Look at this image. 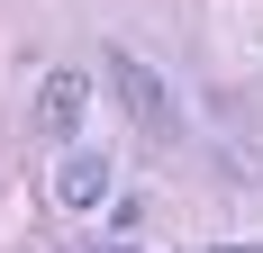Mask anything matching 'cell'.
I'll return each mask as SVG.
<instances>
[{
  "instance_id": "6da1fadb",
  "label": "cell",
  "mask_w": 263,
  "mask_h": 253,
  "mask_svg": "<svg viewBox=\"0 0 263 253\" xmlns=\"http://www.w3.org/2000/svg\"><path fill=\"white\" fill-rule=\"evenodd\" d=\"M100 64H109V91L127 100V126L145 136V145H173V136H182V109H173L163 73H155V64H136V54H100Z\"/></svg>"
},
{
  "instance_id": "7a4b0ae2",
  "label": "cell",
  "mask_w": 263,
  "mask_h": 253,
  "mask_svg": "<svg viewBox=\"0 0 263 253\" xmlns=\"http://www.w3.org/2000/svg\"><path fill=\"white\" fill-rule=\"evenodd\" d=\"M82 100H91V73H82V64H54L46 91H36V136H73V126H82Z\"/></svg>"
},
{
  "instance_id": "3957f363",
  "label": "cell",
  "mask_w": 263,
  "mask_h": 253,
  "mask_svg": "<svg viewBox=\"0 0 263 253\" xmlns=\"http://www.w3.org/2000/svg\"><path fill=\"white\" fill-rule=\"evenodd\" d=\"M54 199H64V208H100V199H109V154H64Z\"/></svg>"
},
{
  "instance_id": "277c9868",
  "label": "cell",
  "mask_w": 263,
  "mask_h": 253,
  "mask_svg": "<svg viewBox=\"0 0 263 253\" xmlns=\"http://www.w3.org/2000/svg\"><path fill=\"white\" fill-rule=\"evenodd\" d=\"M218 253H263V244H218Z\"/></svg>"
}]
</instances>
